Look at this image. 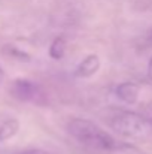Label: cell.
<instances>
[{
  "label": "cell",
  "instance_id": "7",
  "mask_svg": "<svg viewBox=\"0 0 152 154\" xmlns=\"http://www.w3.org/2000/svg\"><path fill=\"white\" fill-rule=\"evenodd\" d=\"M64 52H66V41L63 38H55L49 47V55L54 60H60L63 58Z\"/></svg>",
  "mask_w": 152,
  "mask_h": 154
},
{
  "label": "cell",
  "instance_id": "2",
  "mask_svg": "<svg viewBox=\"0 0 152 154\" xmlns=\"http://www.w3.org/2000/svg\"><path fill=\"white\" fill-rule=\"evenodd\" d=\"M110 127L122 136L128 138H140L146 135L149 123L139 114L130 111H118L110 118Z\"/></svg>",
  "mask_w": 152,
  "mask_h": 154
},
{
  "label": "cell",
  "instance_id": "10",
  "mask_svg": "<svg viewBox=\"0 0 152 154\" xmlns=\"http://www.w3.org/2000/svg\"><path fill=\"white\" fill-rule=\"evenodd\" d=\"M3 78H4V72H3V69L0 67V82L3 81Z\"/></svg>",
  "mask_w": 152,
  "mask_h": 154
},
{
  "label": "cell",
  "instance_id": "1",
  "mask_svg": "<svg viewBox=\"0 0 152 154\" xmlns=\"http://www.w3.org/2000/svg\"><path fill=\"white\" fill-rule=\"evenodd\" d=\"M67 130L79 144L93 150L112 151L118 147L116 141L106 130L87 118H73L69 123Z\"/></svg>",
  "mask_w": 152,
  "mask_h": 154
},
{
  "label": "cell",
  "instance_id": "5",
  "mask_svg": "<svg viewBox=\"0 0 152 154\" xmlns=\"http://www.w3.org/2000/svg\"><path fill=\"white\" fill-rule=\"evenodd\" d=\"M139 87L133 82H121L116 88H115V94L119 100H122L124 103H128V105H133V103L137 102L139 99Z\"/></svg>",
  "mask_w": 152,
  "mask_h": 154
},
{
  "label": "cell",
  "instance_id": "3",
  "mask_svg": "<svg viewBox=\"0 0 152 154\" xmlns=\"http://www.w3.org/2000/svg\"><path fill=\"white\" fill-rule=\"evenodd\" d=\"M10 94L21 102H36L40 99V88L37 84L28 79H16L10 87Z\"/></svg>",
  "mask_w": 152,
  "mask_h": 154
},
{
  "label": "cell",
  "instance_id": "8",
  "mask_svg": "<svg viewBox=\"0 0 152 154\" xmlns=\"http://www.w3.org/2000/svg\"><path fill=\"white\" fill-rule=\"evenodd\" d=\"M19 154H49V153L42 151V150H25V151H22V153H19Z\"/></svg>",
  "mask_w": 152,
  "mask_h": 154
},
{
  "label": "cell",
  "instance_id": "6",
  "mask_svg": "<svg viewBox=\"0 0 152 154\" xmlns=\"http://www.w3.org/2000/svg\"><path fill=\"white\" fill-rule=\"evenodd\" d=\"M19 129V123L16 118L12 117H6L3 120H0V142L10 139Z\"/></svg>",
  "mask_w": 152,
  "mask_h": 154
},
{
  "label": "cell",
  "instance_id": "4",
  "mask_svg": "<svg viewBox=\"0 0 152 154\" xmlns=\"http://www.w3.org/2000/svg\"><path fill=\"white\" fill-rule=\"evenodd\" d=\"M100 69V58L99 55L96 54H91V55H87L76 67V76H81V78H90L93 76L94 73H97Z\"/></svg>",
  "mask_w": 152,
  "mask_h": 154
},
{
  "label": "cell",
  "instance_id": "9",
  "mask_svg": "<svg viewBox=\"0 0 152 154\" xmlns=\"http://www.w3.org/2000/svg\"><path fill=\"white\" fill-rule=\"evenodd\" d=\"M148 76H149V79L152 81V57L149 58V63H148Z\"/></svg>",
  "mask_w": 152,
  "mask_h": 154
}]
</instances>
